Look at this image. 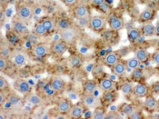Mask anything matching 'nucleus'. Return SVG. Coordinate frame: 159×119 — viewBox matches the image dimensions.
I'll use <instances>...</instances> for the list:
<instances>
[{
    "instance_id": "1",
    "label": "nucleus",
    "mask_w": 159,
    "mask_h": 119,
    "mask_svg": "<svg viewBox=\"0 0 159 119\" xmlns=\"http://www.w3.org/2000/svg\"><path fill=\"white\" fill-rule=\"evenodd\" d=\"M16 17L25 23H29L34 16V9L31 5L26 2H19L16 7Z\"/></svg>"
},
{
    "instance_id": "2",
    "label": "nucleus",
    "mask_w": 159,
    "mask_h": 119,
    "mask_svg": "<svg viewBox=\"0 0 159 119\" xmlns=\"http://www.w3.org/2000/svg\"><path fill=\"white\" fill-rule=\"evenodd\" d=\"M58 34H59L62 40L65 41L67 45H74L79 36V31H78L77 27H75V25H72L68 28L58 31Z\"/></svg>"
},
{
    "instance_id": "3",
    "label": "nucleus",
    "mask_w": 159,
    "mask_h": 119,
    "mask_svg": "<svg viewBox=\"0 0 159 119\" xmlns=\"http://www.w3.org/2000/svg\"><path fill=\"white\" fill-rule=\"evenodd\" d=\"M107 19L103 16H94L90 17L89 27L95 32H101L106 28Z\"/></svg>"
},
{
    "instance_id": "4",
    "label": "nucleus",
    "mask_w": 159,
    "mask_h": 119,
    "mask_svg": "<svg viewBox=\"0 0 159 119\" xmlns=\"http://www.w3.org/2000/svg\"><path fill=\"white\" fill-rule=\"evenodd\" d=\"M67 49H68V45L62 39L52 42V44L50 46L51 53L56 56H58V57L63 56L67 51Z\"/></svg>"
},
{
    "instance_id": "5",
    "label": "nucleus",
    "mask_w": 159,
    "mask_h": 119,
    "mask_svg": "<svg viewBox=\"0 0 159 119\" xmlns=\"http://www.w3.org/2000/svg\"><path fill=\"white\" fill-rule=\"evenodd\" d=\"M11 61L12 63L17 67H21L25 65L26 60H27V56L23 50L21 49H16L12 52L11 56Z\"/></svg>"
},
{
    "instance_id": "6",
    "label": "nucleus",
    "mask_w": 159,
    "mask_h": 119,
    "mask_svg": "<svg viewBox=\"0 0 159 119\" xmlns=\"http://www.w3.org/2000/svg\"><path fill=\"white\" fill-rule=\"evenodd\" d=\"M15 88L22 95H27L28 94L31 93L32 91V86L31 85L28 83L26 80L25 79H17L16 82H15Z\"/></svg>"
},
{
    "instance_id": "7",
    "label": "nucleus",
    "mask_w": 159,
    "mask_h": 119,
    "mask_svg": "<svg viewBox=\"0 0 159 119\" xmlns=\"http://www.w3.org/2000/svg\"><path fill=\"white\" fill-rule=\"evenodd\" d=\"M74 16L76 18H82L86 16H90L89 7L86 4H79L74 8Z\"/></svg>"
},
{
    "instance_id": "8",
    "label": "nucleus",
    "mask_w": 159,
    "mask_h": 119,
    "mask_svg": "<svg viewBox=\"0 0 159 119\" xmlns=\"http://www.w3.org/2000/svg\"><path fill=\"white\" fill-rule=\"evenodd\" d=\"M82 103L87 108H97L99 105L98 99L92 94H86L82 97Z\"/></svg>"
},
{
    "instance_id": "9",
    "label": "nucleus",
    "mask_w": 159,
    "mask_h": 119,
    "mask_svg": "<svg viewBox=\"0 0 159 119\" xmlns=\"http://www.w3.org/2000/svg\"><path fill=\"white\" fill-rule=\"evenodd\" d=\"M12 26L14 32L18 35H25V34L28 33V29L25 25V23L23 22L22 20L18 19L17 17L16 20H13Z\"/></svg>"
},
{
    "instance_id": "10",
    "label": "nucleus",
    "mask_w": 159,
    "mask_h": 119,
    "mask_svg": "<svg viewBox=\"0 0 159 119\" xmlns=\"http://www.w3.org/2000/svg\"><path fill=\"white\" fill-rule=\"evenodd\" d=\"M51 88L57 92H63L66 89V82L58 76H54L52 77L50 81Z\"/></svg>"
},
{
    "instance_id": "11",
    "label": "nucleus",
    "mask_w": 159,
    "mask_h": 119,
    "mask_svg": "<svg viewBox=\"0 0 159 119\" xmlns=\"http://www.w3.org/2000/svg\"><path fill=\"white\" fill-rule=\"evenodd\" d=\"M119 61H120V56L116 52H111L103 58L104 64L107 66H110V67H113Z\"/></svg>"
},
{
    "instance_id": "12",
    "label": "nucleus",
    "mask_w": 159,
    "mask_h": 119,
    "mask_svg": "<svg viewBox=\"0 0 159 119\" xmlns=\"http://www.w3.org/2000/svg\"><path fill=\"white\" fill-rule=\"evenodd\" d=\"M33 54L35 57H45L48 52V48L46 44L44 43H39V44H37V45H34L33 47Z\"/></svg>"
},
{
    "instance_id": "13",
    "label": "nucleus",
    "mask_w": 159,
    "mask_h": 119,
    "mask_svg": "<svg viewBox=\"0 0 159 119\" xmlns=\"http://www.w3.org/2000/svg\"><path fill=\"white\" fill-rule=\"evenodd\" d=\"M72 107L71 101L66 98H61L57 104V109L60 114H68Z\"/></svg>"
},
{
    "instance_id": "14",
    "label": "nucleus",
    "mask_w": 159,
    "mask_h": 119,
    "mask_svg": "<svg viewBox=\"0 0 159 119\" xmlns=\"http://www.w3.org/2000/svg\"><path fill=\"white\" fill-rule=\"evenodd\" d=\"M155 16H156V11L151 8H147V9L143 10L139 15V20L141 22L145 23V22L153 20L155 18Z\"/></svg>"
},
{
    "instance_id": "15",
    "label": "nucleus",
    "mask_w": 159,
    "mask_h": 119,
    "mask_svg": "<svg viewBox=\"0 0 159 119\" xmlns=\"http://www.w3.org/2000/svg\"><path fill=\"white\" fill-rule=\"evenodd\" d=\"M144 105H145V107H147L148 110L154 111V110H157V107H158V100L155 96H153V95H147L146 96Z\"/></svg>"
},
{
    "instance_id": "16",
    "label": "nucleus",
    "mask_w": 159,
    "mask_h": 119,
    "mask_svg": "<svg viewBox=\"0 0 159 119\" xmlns=\"http://www.w3.org/2000/svg\"><path fill=\"white\" fill-rule=\"evenodd\" d=\"M133 94L135 96H138V97H145V96H147L148 95V87L145 84H136L135 87H134Z\"/></svg>"
},
{
    "instance_id": "17",
    "label": "nucleus",
    "mask_w": 159,
    "mask_h": 119,
    "mask_svg": "<svg viewBox=\"0 0 159 119\" xmlns=\"http://www.w3.org/2000/svg\"><path fill=\"white\" fill-rule=\"evenodd\" d=\"M124 21L118 16H114L109 20V26L113 31H119L124 27Z\"/></svg>"
},
{
    "instance_id": "18",
    "label": "nucleus",
    "mask_w": 159,
    "mask_h": 119,
    "mask_svg": "<svg viewBox=\"0 0 159 119\" xmlns=\"http://www.w3.org/2000/svg\"><path fill=\"white\" fill-rule=\"evenodd\" d=\"M99 86L104 92H107V91H113L116 88V84L110 78H104L101 80Z\"/></svg>"
},
{
    "instance_id": "19",
    "label": "nucleus",
    "mask_w": 159,
    "mask_h": 119,
    "mask_svg": "<svg viewBox=\"0 0 159 119\" xmlns=\"http://www.w3.org/2000/svg\"><path fill=\"white\" fill-rule=\"evenodd\" d=\"M84 112H85V107L80 105H75L72 107L68 115L72 118H80L84 115Z\"/></svg>"
},
{
    "instance_id": "20",
    "label": "nucleus",
    "mask_w": 159,
    "mask_h": 119,
    "mask_svg": "<svg viewBox=\"0 0 159 119\" xmlns=\"http://www.w3.org/2000/svg\"><path fill=\"white\" fill-rule=\"evenodd\" d=\"M42 24L44 25V26L47 29L48 33H51V32L55 31V29L57 28V21L52 17L44 18L42 20Z\"/></svg>"
},
{
    "instance_id": "21",
    "label": "nucleus",
    "mask_w": 159,
    "mask_h": 119,
    "mask_svg": "<svg viewBox=\"0 0 159 119\" xmlns=\"http://www.w3.org/2000/svg\"><path fill=\"white\" fill-rule=\"evenodd\" d=\"M142 35L146 36H152L156 35V26L152 24L151 22H148L143 25L141 29Z\"/></svg>"
},
{
    "instance_id": "22",
    "label": "nucleus",
    "mask_w": 159,
    "mask_h": 119,
    "mask_svg": "<svg viewBox=\"0 0 159 119\" xmlns=\"http://www.w3.org/2000/svg\"><path fill=\"white\" fill-rule=\"evenodd\" d=\"M98 85L94 80H86L84 82L83 89L85 94H93L97 90Z\"/></svg>"
},
{
    "instance_id": "23",
    "label": "nucleus",
    "mask_w": 159,
    "mask_h": 119,
    "mask_svg": "<svg viewBox=\"0 0 159 119\" xmlns=\"http://www.w3.org/2000/svg\"><path fill=\"white\" fill-rule=\"evenodd\" d=\"M135 57L139 60L141 63H144V62H147L149 59V53L148 51L146 49H143V48H138L136 49L135 52Z\"/></svg>"
},
{
    "instance_id": "24",
    "label": "nucleus",
    "mask_w": 159,
    "mask_h": 119,
    "mask_svg": "<svg viewBox=\"0 0 159 119\" xmlns=\"http://www.w3.org/2000/svg\"><path fill=\"white\" fill-rule=\"evenodd\" d=\"M142 36V32L139 28H132L127 33V38L130 42H135L137 41Z\"/></svg>"
},
{
    "instance_id": "25",
    "label": "nucleus",
    "mask_w": 159,
    "mask_h": 119,
    "mask_svg": "<svg viewBox=\"0 0 159 119\" xmlns=\"http://www.w3.org/2000/svg\"><path fill=\"white\" fill-rule=\"evenodd\" d=\"M126 71V64L122 61H119L113 66V73L116 76H122Z\"/></svg>"
},
{
    "instance_id": "26",
    "label": "nucleus",
    "mask_w": 159,
    "mask_h": 119,
    "mask_svg": "<svg viewBox=\"0 0 159 119\" xmlns=\"http://www.w3.org/2000/svg\"><path fill=\"white\" fill-rule=\"evenodd\" d=\"M72 25H73L72 22L67 18L62 17V18H59V19L57 20V31L68 28V27H70Z\"/></svg>"
},
{
    "instance_id": "27",
    "label": "nucleus",
    "mask_w": 159,
    "mask_h": 119,
    "mask_svg": "<svg viewBox=\"0 0 159 119\" xmlns=\"http://www.w3.org/2000/svg\"><path fill=\"white\" fill-rule=\"evenodd\" d=\"M134 87H135V85L132 82H125L121 85L120 89L124 95H130V94H133Z\"/></svg>"
},
{
    "instance_id": "28",
    "label": "nucleus",
    "mask_w": 159,
    "mask_h": 119,
    "mask_svg": "<svg viewBox=\"0 0 159 119\" xmlns=\"http://www.w3.org/2000/svg\"><path fill=\"white\" fill-rule=\"evenodd\" d=\"M12 52L13 51H11V49L7 46V44H5L2 41L1 48H0V56L4 57L6 58H10L11 56H12Z\"/></svg>"
},
{
    "instance_id": "29",
    "label": "nucleus",
    "mask_w": 159,
    "mask_h": 119,
    "mask_svg": "<svg viewBox=\"0 0 159 119\" xmlns=\"http://www.w3.org/2000/svg\"><path fill=\"white\" fill-rule=\"evenodd\" d=\"M27 101L30 102L34 106H41L43 104V100L39 95L36 94H28L27 95Z\"/></svg>"
},
{
    "instance_id": "30",
    "label": "nucleus",
    "mask_w": 159,
    "mask_h": 119,
    "mask_svg": "<svg viewBox=\"0 0 159 119\" xmlns=\"http://www.w3.org/2000/svg\"><path fill=\"white\" fill-rule=\"evenodd\" d=\"M7 101L13 106V107H16V106H18L20 103H21V98L20 96L16 94H9V95H7Z\"/></svg>"
},
{
    "instance_id": "31",
    "label": "nucleus",
    "mask_w": 159,
    "mask_h": 119,
    "mask_svg": "<svg viewBox=\"0 0 159 119\" xmlns=\"http://www.w3.org/2000/svg\"><path fill=\"white\" fill-rule=\"evenodd\" d=\"M48 33L47 29L45 28L44 25L42 24V22L37 23V25H35L34 27V34H36L37 36H45Z\"/></svg>"
},
{
    "instance_id": "32",
    "label": "nucleus",
    "mask_w": 159,
    "mask_h": 119,
    "mask_svg": "<svg viewBox=\"0 0 159 119\" xmlns=\"http://www.w3.org/2000/svg\"><path fill=\"white\" fill-rule=\"evenodd\" d=\"M107 117V113L105 111L104 108H100V107H97L95 108L92 117L94 119H105Z\"/></svg>"
},
{
    "instance_id": "33",
    "label": "nucleus",
    "mask_w": 159,
    "mask_h": 119,
    "mask_svg": "<svg viewBox=\"0 0 159 119\" xmlns=\"http://www.w3.org/2000/svg\"><path fill=\"white\" fill-rule=\"evenodd\" d=\"M69 64L74 68L80 67L83 65V58L79 56H74L69 59Z\"/></svg>"
},
{
    "instance_id": "34",
    "label": "nucleus",
    "mask_w": 159,
    "mask_h": 119,
    "mask_svg": "<svg viewBox=\"0 0 159 119\" xmlns=\"http://www.w3.org/2000/svg\"><path fill=\"white\" fill-rule=\"evenodd\" d=\"M125 64H126V66H127L129 68H131V69L134 70L135 68H138V67H139L141 62L137 59L136 57H132V58H129V59L126 60V61H125Z\"/></svg>"
},
{
    "instance_id": "35",
    "label": "nucleus",
    "mask_w": 159,
    "mask_h": 119,
    "mask_svg": "<svg viewBox=\"0 0 159 119\" xmlns=\"http://www.w3.org/2000/svg\"><path fill=\"white\" fill-rule=\"evenodd\" d=\"M144 77V72L139 68H135L132 73V79L134 81H139Z\"/></svg>"
},
{
    "instance_id": "36",
    "label": "nucleus",
    "mask_w": 159,
    "mask_h": 119,
    "mask_svg": "<svg viewBox=\"0 0 159 119\" xmlns=\"http://www.w3.org/2000/svg\"><path fill=\"white\" fill-rule=\"evenodd\" d=\"M90 17L91 16H86L82 18H76V25L80 27H85L89 25L90 23Z\"/></svg>"
},
{
    "instance_id": "37",
    "label": "nucleus",
    "mask_w": 159,
    "mask_h": 119,
    "mask_svg": "<svg viewBox=\"0 0 159 119\" xmlns=\"http://www.w3.org/2000/svg\"><path fill=\"white\" fill-rule=\"evenodd\" d=\"M122 110L127 117H129L135 111V107L130 104H124L122 106Z\"/></svg>"
},
{
    "instance_id": "38",
    "label": "nucleus",
    "mask_w": 159,
    "mask_h": 119,
    "mask_svg": "<svg viewBox=\"0 0 159 119\" xmlns=\"http://www.w3.org/2000/svg\"><path fill=\"white\" fill-rule=\"evenodd\" d=\"M8 67V58L0 56V70L1 72L5 71Z\"/></svg>"
},
{
    "instance_id": "39",
    "label": "nucleus",
    "mask_w": 159,
    "mask_h": 119,
    "mask_svg": "<svg viewBox=\"0 0 159 119\" xmlns=\"http://www.w3.org/2000/svg\"><path fill=\"white\" fill-rule=\"evenodd\" d=\"M8 86H9V84L7 82V80L3 76H0V91L3 92L4 90H7Z\"/></svg>"
},
{
    "instance_id": "40",
    "label": "nucleus",
    "mask_w": 159,
    "mask_h": 119,
    "mask_svg": "<svg viewBox=\"0 0 159 119\" xmlns=\"http://www.w3.org/2000/svg\"><path fill=\"white\" fill-rule=\"evenodd\" d=\"M106 118L119 119V118H121V116H120V114H119L118 112H116V111L113 110V111H110V112H108V113L107 114V117H106Z\"/></svg>"
},
{
    "instance_id": "41",
    "label": "nucleus",
    "mask_w": 159,
    "mask_h": 119,
    "mask_svg": "<svg viewBox=\"0 0 159 119\" xmlns=\"http://www.w3.org/2000/svg\"><path fill=\"white\" fill-rule=\"evenodd\" d=\"M128 117L131 119H142L143 118V114L140 111H138V110H135L132 113V115H130Z\"/></svg>"
},
{
    "instance_id": "42",
    "label": "nucleus",
    "mask_w": 159,
    "mask_h": 119,
    "mask_svg": "<svg viewBox=\"0 0 159 119\" xmlns=\"http://www.w3.org/2000/svg\"><path fill=\"white\" fill-rule=\"evenodd\" d=\"M104 97H105V99H106L107 101L112 102V101H114V99H115V95L112 93V91H107V92H105Z\"/></svg>"
},
{
    "instance_id": "43",
    "label": "nucleus",
    "mask_w": 159,
    "mask_h": 119,
    "mask_svg": "<svg viewBox=\"0 0 159 119\" xmlns=\"http://www.w3.org/2000/svg\"><path fill=\"white\" fill-rule=\"evenodd\" d=\"M78 0H62V2L67 7H75Z\"/></svg>"
},
{
    "instance_id": "44",
    "label": "nucleus",
    "mask_w": 159,
    "mask_h": 119,
    "mask_svg": "<svg viewBox=\"0 0 159 119\" xmlns=\"http://www.w3.org/2000/svg\"><path fill=\"white\" fill-rule=\"evenodd\" d=\"M90 1L94 6H98V7H100L106 3V0H90Z\"/></svg>"
},
{
    "instance_id": "45",
    "label": "nucleus",
    "mask_w": 159,
    "mask_h": 119,
    "mask_svg": "<svg viewBox=\"0 0 159 119\" xmlns=\"http://www.w3.org/2000/svg\"><path fill=\"white\" fill-rule=\"evenodd\" d=\"M153 59H154V62H155L157 65H158L159 66V51L156 52V53L154 54V56H153Z\"/></svg>"
},
{
    "instance_id": "46",
    "label": "nucleus",
    "mask_w": 159,
    "mask_h": 119,
    "mask_svg": "<svg viewBox=\"0 0 159 119\" xmlns=\"http://www.w3.org/2000/svg\"><path fill=\"white\" fill-rule=\"evenodd\" d=\"M5 100H7V95H6V97H5L4 95H3V92H1V93H0V105H1V107L3 106Z\"/></svg>"
},
{
    "instance_id": "47",
    "label": "nucleus",
    "mask_w": 159,
    "mask_h": 119,
    "mask_svg": "<svg viewBox=\"0 0 159 119\" xmlns=\"http://www.w3.org/2000/svg\"><path fill=\"white\" fill-rule=\"evenodd\" d=\"M0 20H1V24H3V22H4V11H3V9H1V12H0Z\"/></svg>"
},
{
    "instance_id": "48",
    "label": "nucleus",
    "mask_w": 159,
    "mask_h": 119,
    "mask_svg": "<svg viewBox=\"0 0 159 119\" xmlns=\"http://www.w3.org/2000/svg\"><path fill=\"white\" fill-rule=\"evenodd\" d=\"M153 89H154V91H155V92L159 93V84L155 85H154V87H153Z\"/></svg>"
},
{
    "instance_id": "49",
    "label": "nucleus",
    "mask_w": 159,
    "mask_h": 119,
    "mask_svg": "<svg viewBox=\"0 0 159 119\" xmlns=\"http://www.w3.org/2000/svg\"><path fill=\"white\" fill-rule=\"evenodd\" d=\"M156 35L159 36V22L156 25Z\"/></svg>"
},
{
    "instance_id": "50",
    "label": "nucleus",
    "mask_w": 159,
    "mask_h": 119,
    "mask_svg": "<svg viewBox=\"0 0 159 119\" xmlns=\"http://www.w3.org/2000/svg\"><path fill=\"white\" fill-rule=\"evenodd\" d=\"M157 8L159 9V0H158V2H157Z\"/></svg>"
},
{
    "instance_id": "51",
    "label": "nucleus",
    "mask_w": 159,
    "mask_h": 119,
    "mask_svg": "<svg viewBox=\"0 0 159 119\" xmlns=\"http://www.w3.org/2000/svg\"><path fill=\"white\" fill-rule=\"evenodd\" d=\"M157 109L159 110V101H158V107H157Z\"/></svg>"
},
{
    "instance_id": "52",
    "label": "nucleus",
    "mask_w": 159,
    "mask_h": 119,
    "mask_svg": "<svg viewBox=\"0 0 159 119\" xmlns=\"http://www.w3.org/2000/svg\"><path fill=\"white\" fill-rule=\"evenodd\" d=\"M41 1H46V0H41Z\"/></svg>"
}]
</instances>
